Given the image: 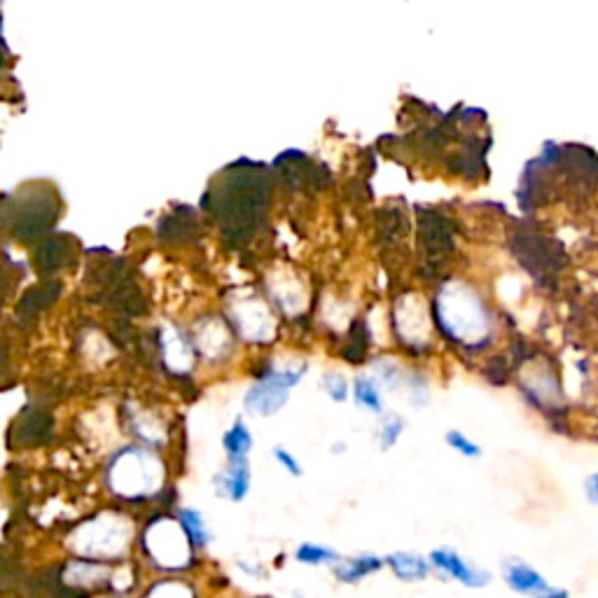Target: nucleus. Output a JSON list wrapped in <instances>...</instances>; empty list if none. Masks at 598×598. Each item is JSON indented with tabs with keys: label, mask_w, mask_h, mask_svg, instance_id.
<instances>
[{
	"label": "nucleus",
	"mask_w": 598,
	"mask_h": 598,
	"mask_svg": "<svg viewBox=\"0 0 598 598\" xmlns=\"http://www.w3.org/2000/svg\"><path fill=\"white\" fill-rule=\"evenodd\" d=\"M304 377L302 370H283L271 372L260 384H255L246 395V409L257 416H271L285 405L292 388H295Z\"/></svg>",
	"instance_id": "obj_1"
},
{
	"label": "nucleus",
	"mask_w": 598,
	"mask_h": 598,
	"mask_svg": "<svg viewBox=\"0 0 598 598\" xmlns=\"http://www.w3.org/2000/svg\"><path fill=\"white\" fill-rule=\"evenodd\" d=\"M430 563H433L435 568H440L442 573H447L449 577L465 584L468 589H482L491 582V573L472 566V563L465 561L454 549H435V552H430Z\"/></svg>",
	"instance_id": "obj_2"
},
{
	"label": "nucleus",
	"mask_w": 598,
	"mask_h": 598,
	"mask_svg": "<svg viewBox=\"0 0 598 598\" xmlns=\"http://www.w3.org/2000/svg\"><path fill=\"white\" fill-rule=\"evenodd\" d=\"M503 577H505V584L514 591V594L528 596V598H538L552 587L547 577L542 575L538 568L521 559L505 561Z\"/></svg>",
	"instance_id": "obj_3"
},
{
	"label": "nucleus",
	"mask_w": 598,
	"mask_h": 598,
	"mask_svg": "<svg viewBox=\"0 0 598 598\" xmlns=\"http://www.w3.org/2000/svg\"><path fill=\"white\" fill-rule=\"evenodd\" d=\"M215 486L222 498L236 500V503L246 498L250 489V468L246 458H229L227 470L215 477Z\"/></svg>",
	"instance_id": "obj_4"
},
{
	"label": "nucleus",
	"mask_w": 598,
	"mask_h": 598,
	"mask_svg": "<svg viewBox=\"0 0 598 598\" xmlns=\"http://www.w3.org/2000/svg\"><path fill=\"white\" fill-rule=\"evenodd\" d=\"M388 563H391L393 573L402 577V580H423L428 577L430 566L426 559H421L419 554H409V552H395L388 556Z\"/></svg>",
	"instance_id": "obj_5"
},
{
	"label": "nucleus",
	"mask_w": 598,
	"mask_h": 598,
	"mask_svg": "<svg viewBox=\"0 0 598 598\" xmlns=\"http://www.w3.org/2000/svg\"><path fill=\"white\" fill-rule=\"evenodd\" d=\"M381 566H384V561L377 559V556H372V554H365V556H358V559H349L344 566L335 568V575L342 582L353 584V582L363 580V577H367L370 573H377Z\"/></svg>",
	"instance_id": "obj_6"
},
{
	"label": "nucleus",
	"mask_w": 598,
	"mask_h": 598,
	"mask_svg": "<svg viewBox=\"0 0 598 598\" xmlns=\"http://www.w3.org/2000/svg\"><path fill=\"white\" fill-rule=\"evenodd\" d=\"M222 447L229 454V458H246L248 451L253 449V435L243 426V421H236L232 428L222 437Z\"/></svg>",
	"instance_id": "obj_7"
},
{
	"label": "nucleus",
	"mask_w": 598,
	"mask_h": 598,
	"mask_svg": "<svg viewBox=\"0 0 598 598\" xmlns=\"http://www.w3.org/2000/svg\"><path fill=\"white\" fill-rule=\"evenodd\" d=\"M353 395L360 402V407L370 409V412H381L384 409V402H381V391L377 381L372 377H360L356 379V386H353Z\"/></svg>",
	"instance_id": "obj_8"
},
{
	"label": "nucleus",
	"mask_w": 598,
	"mask_h": 598,
	"mask_svg": "<svg viewBox=\"0 0 598 598\" xmlns=\"http://www.w3.org/2000/svg\"><path fill=\"white\" fill-rule=\"evenodd\" d=\"M295 559L302 563H309V566H321V563H335L342 559L335 549L323 547V545H314V542H304L302 547H297Z\"/></svg>",
	"instance_id": "obj_9"
},
{
	"label": "nucleus",
	"mask_w": 598,
	"mask_h": 598,
	"mask_svg": "<svg viewBox=\"0 0 598 598\" xmlns=\"http://www.w3.org/2000/svg\"><path fill=\"white\" fill-rule=\"evenodd\" d=\"M180 524H183V528H185L187 540H192L194 545H199V547L208 545L211 535H208V528H206L204 519H201V514L197 510H183V512H180Z\"/></svg>",
	"instance_id": "obj_10"
},
{
	"label": "nucleus",
	"mask_w": 598,
	"mask_h": 598,
	"mask_svg": "<svg viewBox=\"0 0 598 598\" xmlns=\"http://www.w3.org/2000/svg\"><path fill=\"white\" fill-rule=\"evenodd\" d=\"M444 440H447V444L451 449L458 451V454L465 456V458H479V456H482V447H479L475 440H470L468 435H463L461 430H449Z\"/></svg>",
	"instance_id": "obj_11"
},
{
	"label": "nucleus",
	"mask_w": 598,
	"mask_h": 598,
	"mask_svg": "<svg viewBox=\"0 0 598 598\" xmlns=\"http://www.w3.org/2000/svg\"><path fill=\"white\" fill-rule=\"evenodd\" d=\"M323 388L335 402H346V398H349V384H346V379L342 377V374H335V372L325 374Z\"/></svg>",
	"instance_id": "obj_12"
},
{
	"label": "nucleus",
	"mask_w": 598,
	"mask_h": 598,
	"mask_svg": "<svg viewBox=\"0 0 598 598\" xmlns=\"http://www.w3.org/2000/svg\"><path fill=\"white\" fill-rule=\"evenodd\" d=\"M402 430H405V421L398 419V416H395V419H388L384 426H381V447L391 449L393 444L400 440Z\"/></svg>",
	"instance_id": "obj_13"
},
{
	"label": "nucleus",
	"mask_w": 598,
	"mask_h": 598,
	"mask_svg": "<svg viewBox=\"0 0 598 598\" xmlns=\"http://www.w3.org/2000/svg\"><path fill=\"white\" fill-rule=\"evenodd\" d=\"M274 456H276V461L281 463V465H285V470L290 472V475H295V477H299L302 475V465H299V461L295 456L290 454V451H285V449H274Z\"/></svg>",
	"instance_id": "obj_14"
},
{
	"label": "nucleus",
	"mask_w": 598,
	"mask_h": 598,
	"mask_svg": "<svg viewBox=\"0 0 598 598\" xmlns=\"http://www.w3.org/2000/svg\"><path fill=\"white\" fill-rule=\"evenodd\" d=\"M584 496H587L591 505L598 507V470L591 472V475L584 479Z\"/></svg>",
	"instance_id": "obj_15"
},
{
	"label": "nucleus",
	"mask_w": 598,
	"mask_h": 598,
	"mask_svg": "<svg viewBox=\"0 0 598 598\" xmlns=\"http://www.w3.org/2000/svg\"><path fill=\"white\" fill-rule=\"evenodd\" d=\"M538 598H573V596H570V591L566 587H549L545 594Z\"/></svg>",
	"instance_id": "obj_16"
}]
</instances>
